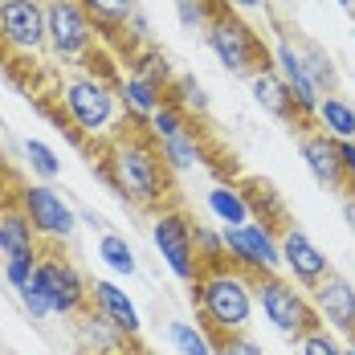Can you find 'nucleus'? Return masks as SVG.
<instances>
[{"instance_id":"nucleus-4","label":"nucleus","mask_w":355,"mask_h":355,"mask_svg":"<svg viewBox=\"0 0 355 355\" xmlns=\"http://www.w3.org/2000/svg\"><path fill=\"white\" fill-rule=\"evenodd\" d=\"M205 45L213 49V58L237 78H253L261 70H274V49H266V41L257 37L253 25H245L229 4H220L209 29H205Z\"/></svg>"},{"instance_id":"nucleus-15","label":"nucleus","mask_w":355,"mask_h":355,"mask_svg":"<svg viewBox=\"0 0 355 355\" xmlns=\"http://www.w3.org/2000/svg\"><path fill=\"white\" fill-rule=\"evenodd\" d=\"M73 335H78V343H82L86 355H127V347H135V339L123 335V331H119L103 311H94V306H86V311L78 315Z\"/></svg>"},{"instance_id":"nucleus-12","label":"nucleus","mask_w":355,"mask_h":355,"mask_svg":"<svg viewBox=\"0 0 355 355\" xmlns=\"http://www.w3.org/2000/svg\"><path fill=\"white\" fill-rule=\"evenodd\" d=\"M274 70L282 78L286 86H290V98H294V107L302 114V123H311V119H319V86L311 82V73H306V62H302V45H294L290 37H278V45H274Z\"/></svg>"},{"instance_id":"nucleus-1","label":"nucleus","mask_w":355,"mask_h":355,"mask_svg":"<svg viewBox=\"0 0 355 355\" xmlns=\"http://www.w3.org/2000/svg\"><path fill=\"white\" fill-rule=\"evenodd\" d=\"M103 180L135 209H159L168 200V164L143 123H127L103 147Z\"/></svg>"},{"instance_id":"nucleus-25","label":"nucleus","mask_w":355,"mask_h":355,"mask_svg":"<svg viewBox=\"0 0 355 355\" xmlns=\"http://www.w3.org/2000/svg\"><path fill=\"white\" fill-rule=\"evenodd\" d=\"M168 103H176V107L184 110V114H188L192 123L209 114V94H205V86H200V82H196L192 73H180L176 82L168 86Z\"/></svg>"},{"instance_id":"nucleus-29","label":"nucleus","mask_w":355,"mask_h":355,"mask_svg":"<svg viewBox=\"0 0 355 355\" xmlns=\"http://www.w3.org/2000/svg\"><path fill=\"white\" fill-rule=\"evenodd\" d=\"M98 257L107 261V270L123 274V278H131V274L139 270L135 249L127 245V237H119V233H103V241H98Z\"/></svg>"},{"instance_id":"nucleus-21","label":"nucleus","mask_w":355,"mask_h":355,"mask_svg":"<svg viewBox=\"0 0 355 355\" xmlns=\"http://www.w3.org/2000/svg\"><path fill=\"white\" fill-rule=\"evenodd\" d=\"M209 213L225 229H241V225L253 220V213H249V205H245V192L237 184H213L209 188Z\"/></svg>"},{"instance_id":"nucleus-27","label":"nucleus","mask_w":355,"mask_h":355,"mask_svg":"<svg viewBox=\"0 0 355 355\" xmlns=\"http://www.w3.org/2000/svg\"><path fill=\"white\" fill-rule=\"evenodd\" d=\"M302 62H306V73H311V82L319 86V94H335V86H339V73H335V62L327 58V49H319L315 41H302Z\"/></svg>"},{"instance_id":"nucleus-6","label":"nucleus","mask_w":355,"mask_h":355,"mask_svg":"<svg viewBox=\"0 0 355 355\" xmlns=\"http://www.w3.org/2000/svg\"><path fill=\"white\" fill-rule=\"evenodd\" d=\"M33 282L41 286V294H45L53 315H73L78 319L90 306V282L82 278V270L73 266L66 253H58V245H45Z\"/></svg>"},{"instance_id":"nucleus-43","label":"nucleus","mask_w":355,"mask_h":355,"mask_svg":"<svg viewBox=\"0 0 355 355\" xmlns=\"http://www.w3.org/2000/svg\"><path fill=\"white\" fill-rule=\"evenodd\" d=\"M233 4H237V8H261L266 0H233Z\"/></svg>"},{"instance_id":"nucleus-31","label":"nucleus","mask_w":355,"mask_h":355,"mask_svg":"<svg viewBox=\"0 0 355 355\" xmlns=\"http://www.w3.org/2000/svg\"><path fill=\"white\" fill-rule=\"evenodd\" d=\"M135 70L131 73H139V78H147V82H155L159 90H168L172 82H176V73H172V62H168V53L164 49H143L139 58L131 62Z\"/></svg>"},{"instance_id":"nucleus-16","label":"nucleus","mask_w":355,"mask_h":355,"mask_svg":"<svg viewBox=\"0 0 355 355\" xmlns=\"http://www.w3.org/2000/svg\"><path fill=\"white\" fill-rule=\"evenodd\" d=\"M302 159H306V172L335 188V192H347V180H343V164H339V139L322 135V131H302Z\"/></svg>"},{"instance_id":"nucleus-5","label":"nucleus","mask_w":355,"mask_h":355,"mask_svg":"<svg viewBox=\"0 0 355 355\" xmlns=\"http://www.w3.org/2000/svg\"><path fill=\"white\" fill-rule=\"evenodd\" d=\"M253 294H257V306H261V315L266 322L282 335V339H302V335H311V331H319V311H315V302L298 290V286H290L286 278L278 274H261V278H253Z\"/></svg>"},{"instance_id":"nucleus-36","label":"nucleus","mask_w":355,"mask_h":355,"mask_svg":"<svg viewBox=\"0 0 355 355\" xmlns=\"http://www.w3.org/2000/svg\"><path fill=\"white\" fill-rule=\"evenodd\" d=\"M298 355H343V343L319 327V331H311V335L298 339Z\"/></svg>"},{"instance_id":"nucleus-28","label":"nucleus","mask_w":355,"mask_h":355,"mask_svg":"<svg viewBox=\"0 0 355 355\" xmlns=\"http://www.w3.org/2000/svg\"><path fill=\"white\" fill-rule=\"evenodd\" d=\"M82 8L90 12L94 25H107V29H127V21L139 12L135 0H82Z\"/></svg>"},{"instance_id":"nucleus-18","label":"nucleus","mask_w":355,"mask_h":355,"mask_svg":"<svg viewBox=\"0 0 355 355\" xmlns=\"http://www.w3.org/2000/svg\"><path fill=\"white\" fill-rule=\"evenodd\" d=\"M90 306L94 311H103L123 335H131V339H139V311H135V302L127 298V290H119V286L110 282V278H94L90 282Z\"/></svg>"},{"instance_id":"nucleus-20","label":"nucleus","mask_w":355,"mask_h":355,"mask_svg":"<svg viewBox=\"0 0 355 355\" xmlns=\"http://www.w3.org/2000/svg\"><path fill=\"white\" fill-rule=\"evenodd\" d=\"M164 98H168V90H159L155 82H147L139 73H127L123 82H119V103L127 110V119L131 123H151V114L164 107Z\"/></svg>"},{"instance_id":"nucleus-38","label":"nucleus","mask_w":355,"mask_h":355,"mask_svg":"<svg viewBox=\"0 0 355 355\" xmlns=\"http://www.w3.org/2000/svg\"><path fill=\"white\" fill-rule=\"evenodd\" d=\"M17 294H21V306H25V311H29L33 319H45V315H53V311H49V302H45V294H41V286H37V282H29L25 290H17Z\"/></svg>"},{"instance_id":"nucleus-3","label":"nucleus","mask_w":355,"mask_h":355,"mask_svg":"<svg viewBox=\"0 0 355 355\" xmlns=\"http://www.w3.org/2000/svg\"><path fill=\"white\" fill-rule=\"evenodd\" d=\"M192 298L205 331L233 335V331H245L253 319V278L241 274L237 266L200 270V278L192 282Z\"/></svg>"},{"instance_id":"nucleus-45","label":"nucleus","mask_w":355,"mask_h":355,"mask_svg":"<svg viewBox=\"0 0 355 355\" xmlns=\"http://www.w3.org/2000/svg\"><path fill=\"white\" fill-rule=\"evenodd\" d=\"M343 355H355V335L347 339V347H343Z\"/></svg>"},{"instance_id":"nucleus-41","label":"nucleus","mask_w":355,"mask_h":355,"mask_svg":"<svg viewBox=\"0 0 355 355\" xmlns=\"http://www.w3.org/2000/svg\"><path fill=\"white\" fill-rule=\"evenodd\" d=\"M78 220L90 225V229H107V216H98L94 209H78Z\"/></svg>"},{"instance_id":"nucleus-23","label":"nucleus","mask_w":355,"mask_h":355,"mask_svg":"<svg viewBox=\"0 0 355 355\" xmlns=\"http://www.w3.org/2000/svg\"><path fill=\"white\" fill-rule=\"evenodd\" d=\"M159 155H164L168 168L192 172V168L205 164V143H200V135H196V127H188V131H180V135H172V139H159Z\"/></svg>"},{"instance_id":"nucleus-11","label":"nucleus","mask_w":355,"mask_h":355,"mask_svg":"<svg viewBox=\"0 0 355 355\" xmlns=\"http://www.w3.org/2000/svg\"><path fill=\"white\" fill-rule=\"evenodd\" d=\"M0 41L17 53H37L49 45L45 29V4L41 0H0Z\"/></svg>"},{"instance_id":"nucleus-42","label":"nucleus","mask_w":355,"mask_h":355,"mask_svg":"<svg viewBox=\"0 0 355 355\" xmlns=\"http://www.w3.org/2000/svg\"><path fill=\"white\" fill-rule=\"evenodd\" d=\"M339 209H343V220L352 225V233H355V192H343V200H339Z\"/></svg>"},{"instance_id":"nucleus-22","label":"nucleus","mask_w":355,"mask_h":355,"mask_svg":"<svg viewBox=\"0 0 355 355\" xmlns=\"http://www.w3.org/2000/svg\"><path fill=\"white\" fill-rule=\"evenodd\" d=\"M241 192H245L249 213L257 216L261 225H270V229H274V225H290V220H286V209H282V196H278L274 184H266V180H245Z\"/></svg>"},{"instance_id":"nucleus-14","label":"nucleus","mask_w":355,"mask_h":355,"mask_svg":"<svg viewBox=\"0 0 355 355\" xmlns=\"http://www.w3.org/2000/svg\"><path fill=\"white\" fill-rule=\"evenodd\" d=\"M311 302L319 311V319L331 322V331L339 335H355V286L343 278V274H327L319 286H311Z\"/></svg>"},{"instance_id":"nucleus-9","label":"nucleus","mask_w":355,"mask_h":355,"mask_svg":"<svg viewBox=\"0 0 355 355\" xmlns=\"http://www.w3.org/2000/svg\"><path fill=\"white\" fill-rule=\"evenodd\" d=\"M45 29L49 49L62 62H82L94 53V21L82 8V0H45Z\"/></svg>"},{"instance_id":"nucleus-35","label":"nucleus","mask_w":355,"mask_h":355,"mask_svg":"<svg viewBox=\"0 0 355 355\" xmlns=\"http://www.w3.org/2000/svg\"><path fill=\"white\" fill-rule=\"evenodd\" d=\"M209 343H213V355H266L257 339H249L245 331H233V335H220V331H205Z\"/></svg>"},{"instance_id":"nucleus-17","label":"nucleus","mask_w":355,"mask_h":355,"mask_svg":"<svg viewBox=\"0 0 355 355\" xmlns=\"http://www.w3.org/2000/svg\"><path fill=\"white\" fill-rule=\"evenodd\" d=\"M249 94H253V103L266 110L270 119H278V123H290V127H298L302 131V114L294 107V98H290V86H286L278 70H261L249 78Z\"/></svg>"},{"instance_id":"nucleus-2","label":"nucleus","mask_w":355,"mask_h":355,"mask_svg":"<svg viewBox=\"0 0 355 355\" xmlns=\"http://www.w3.org/2000/svg\"><path fill=\"white\" fill-rule=\"evenodd\" d=\"M62 107H66V127L78 143L86 139H114L131 119L119 103V86H110L98 73H73L62 82Z\"/></svg>"},{"instance_id":"nucleus-19","label":"nucleus","mask_w":355,"mask_h":355,"mask_svg":"<svg viewBox=\"0 0 355 355\" xmlns=\"http://www.w3.org/2000/svg\"><path fill=\"white\" fill-rule=\"evenodd\" d=\"M0 253L4 257H41V237L21 213V205L0 209Z\"/></svg>"},{"instance_id":"nucleus-30","label":"nucleus","mask_w":355,"mask_h":355,"mask_svg":"<svg viewBox=\"0 0 355 355\" xmlns=\"http://www.w3.org/2000/svg\"><path fill=\"white\" fill-rule=\"evenodd\" d=\"M172 4H176L180 29L205 33V29H209V21H213L216 12H220V4H225V0H172Z\"/></svg>"},{"instance_id":"nucleus-46","label":"nucleus","mask_w":355,"mask_h":355,"mask_svg":"<svg viewBox=\"0 0 355 355\" xmlns=\"http://www.w3.org/2000/svg\"><path fill=\"white\" fill-rule=\"evenodd\" d=\"M135 355H151V352H143V347H135Z\"/></svg>"},{"instance_id":"nucleus-33","label":"nucleus","mask_w":355,"mask_h":355,"mask_svg":"<svg viewBox=\"0 0 355 355\" xmlns=\"http://www.w3.org/2000/svg\"><path fill=\"white\" fill-rule=\"evenodd\" d=\"M188 127H192V119H188L176 103H168V98H164V107L155 110V114H151V123H147V131H151V139H155V143H159V139H172V135L188 131Z\"/></svg>"},{"instance_id":"nucleus-8","label":"nucleus","mask_w":355,"mask_h":355,"mask_svg":"<svg viewBox=\"0 0 355 355\" xmlns=\"http://www.w3.org/2000/svg\"><path fill=\"white\" fill-rule=\"evenodd\" d=\"M17 205L29 216V225L37 229V237L45 245H66L78 233V213L49 188V184H21L17 188Z\"/></svg>"},{"instance_id":"nucleus-7","label":"nucleus","mask_w":355,"mask_h":355,"mask_svg":"<svg viewBox=\"0 0 355 355\" xmlns=\"http://www.w3.org/2000/svg\"><path fill=\"white\" fill-rule=\"evenodd\" d=\"M151 241L159 249V261L172 270L176 282H196L200 278V257L192 245V220L180 213V209H159L151 220Z\"/></svg>"},{"instance_id":"nucleus-13","label":"nucleus","mask_w":355,"mask_h":355,"mask_svg":"<svg viewBox=\"0 0 355 355\" xmlns=\"http://www.w3.org/2000/svg\"><path fill=\"white\" fill-rule=\"evenodd\" d=\"M278 249H282V266L290 270V278L298 286H319L327 274H331V257L322 253L298 225H286L282 237H278Z\"/></svg>"},{"instance_id":"nucleus-44","label":"nucleus","mask_w":355,"mask_h":355,"mask_svg":"<svg viewBox=\"0 0 355 355\" xmlns=\"http://www.w3.org/2000/svg\"><path fill=\"white\" fill-rule=\"evenodd\" d=\"M339 8H347V12H355V0H335Z\"/></svg>"},{"instance_id":"nucleus-32","label":"nucleus","mask_w":355,"mask_h":355,"mask_svg":"<svg viewBox=\"0 0 355 355\" xmlns=\"http://www.w3.org/2000/svg\"><path fill=\"white\" fill-rule=\"evenodd\" d=\"M168 339H172V347L180 355H213V343H209V335H205V327H196V322H172L168 327Z\"/></svg>"},{"instance_id":"nucleus-40","label":"nucleus","mask_w":355,"mask_h":355,"mask_svg":"<svg viewBox=\"0 0 355 355\" xmlns=\"http://www.w3.org/2000/svg\"><path fill=\"white\" fill-rule=\"evenodd\" d=\"M127 29H131V37H135V41H147V17H143V12H135V17L127 21Z\"/></svg>"},{"instance_id":"nucleus-34","label":"nucleus","mask_w":355,"mask_h":355,"mask_svg":"<svg viewBox=\"0 0 355 355\" xmlns=\"http://www.w3.org/2000/svg\"><path fill=\"white\" fill-rule=\"evenodd\" d=\"M25 159H29V168H33L41 180H58L62 176V159L53 155V147L41 139H25Z\"/></svg>"},{"instance_id":"nucleus-37","label":"nucleus","mask_w":355,"mask_h":355,"mask_svg":"<svg viewBox=\"0 0 355 355\" xmlns=\"http://www.w3.org/2000/svg\"><path fill=\"white\" fill-rule=\"evenodd\" d=\"M37 261L41 257H4V278H8V286L12 290H25L37 274Z\"/></svg>"},{"instance_id":"nucleus-39","label":"nucleus","mask_w":355,"mask_h":355,"mask_svg":"<svg viewBox=\"0 0 355 355\" xmlns=\"http://www.w3.org/2000/svg\"><path fill=\"white\" fill-rule=\"evenodd\" d=\"M339 164H343L347 192H355V139H352V143H339Z\"/></svg>"},{"instance_id":"nucleus-26","label":"nucleus","mask_w":355,"mask_h":355,"mask_svg":"<svg viewBox=\"0 0 355 355\" xmlns=\"http://www.w3.org/2000/svg\"><path fill=\"white\" fill-rule=\"evenodd\" d=\"M192 245H196V257H200V270L229 266V249H225V233H220V229L192 220Z\"/></svg>"},{"instance_id":"nucleus-24","label":"nucleus","mask_w":355,"mask_h":355,"mask_svg":"<svg viewBox=\"0 0 355 355\" xmlns=\"http://www.w3.org/2000/svg\"><path fill=\"white\" fill-rule=\"evenodd\" d=\"M319 123H322V135L339 143H352L355 139V107L339 94H327L319 103Z\"/></svg>"},{"instance_id":"nucleus-10","label":"nucleus","mask_w":355,"mask_h":355,"mask_svg":"<svg viewBox=\"0 0 355 355\" xmlns=\"http://www.w3.org/2000/svg\"><path fill=\"white\" fill-rule=\"evenodd\" d=\"M225 233V249H229V266H237L249 278H261V274H278L282 270V249L270 225L261 220H249L241 229H220Z\"/></svg>"}]
</instances>
